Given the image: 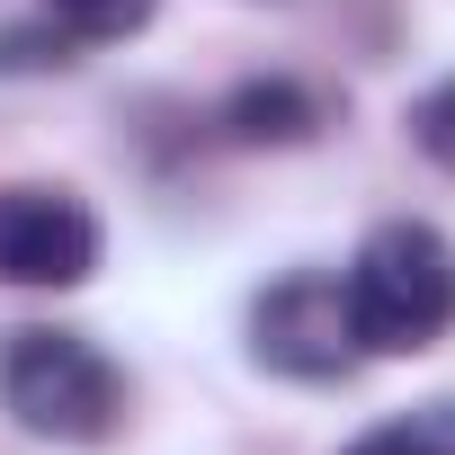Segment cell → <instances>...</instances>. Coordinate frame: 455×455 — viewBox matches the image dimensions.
<instances>
[{
    "label": "cell",
    "mask_w": 455,
    "mask_h": 455,
    "mask_svg": "<svg viewBox=\"0 0 455 455\" xmlns=\"http://www.w3.org/2000/svg\"><path fill=\"white\" fill-rule=\"evenodd\" d=\"M339 295H348L357 348L419 357L428 339L455 331V251H446V233H428V223H384V233H366V251L348 259Z\"/></svg>",
    "instance_id": "obj_1"
},
{
    "label": "cell",
    "mask_w": 455,
    "mask_h": 455,
    "mask_svg": "<svg viewBox=\"0 0 455 455\" xmlns=\"http://www.w3.org/2000/svg\"><path fill=\"white\" fill-rule=\"evenodd\" d=\"M0 402H10V419L28 437L99 446L125 419V375L81 331H19L10 348H0Z\"/></svg>",
    "instance_id": "obj_2"
},
{
    "label": "cell",
    "mask_w": 455,
    "mask_h": 455,
    "mask_svg": "<svg viewBox=\"0 0 455 455\" xmlns=\"http://www.w3.org/2000/svg\"><path fill=\"white\" fill-rule=\"evenodd\" d=\"M251 348H259V366H277L295 384L348 375L357 366V331H348L339 277H286V286H268L259 313H251Z\"/></svg>",
    "instance_id": "obj_3"
},
{
    "label": "cell",
    "mask_w": 455,
    "mask_h": 455,
    "mask_svg": "<svg viewBox=\"0 0 455 455\" xmlns=\"http://www.w3.org/2000/svg\"><path fill=\"white\" fill-rule=\"evenodd\" d=\"M99 268V214L63 188H0V277L10 286H81Z\"/></svg>",
    "instance_id": "obj_4"
},
{
    "label": "cell",
    "mask_w": 455,
    "mask_h": 455,
    "mask_svg": "<svg viewBox=\"0 0 455 455\" xmlns=\"http://www.w3.org/2000/svg\"><path fill=\"white\" fill-rule=\"evenodd\" d=\"M223 125H233L242 143H304V134L322 125V99L295 90V81H251V90H233Z\"/></svg>",
    "instance_id": "obj_5"
},
{
    "label": "cell",
    "mask_w": 455,
    "mask_h": 455,
    "mask_svg": "<svg viewBox=\"0 0 455 455\" xmlns=\"http://www.w3.org/2000/svg\"><path fill=\"white\" fill-rule=\"evenodd\" d=\"M152 10H161V0H45V19H54L63 36H81V45H116V36H134Z\"/></svg>",
    "instance_id": "obj_6"
},
{
    "label": "cell",
    "mask_w": 455,
    "mask_h": 455,
    "mask_svg": "<svg viewBox=\"0 0 455 455\" xmlns=\"http://www.w3.org/2000/svg\"><path fill=\"white\" fill-rule=\"evenodd\" d=\"M411 134H419V152H428V161H446V170H455V81H437V90L411 108Z\"/></svg>",
    "instance_id": "obj_7"
},
{
    "label": "cell",
    "mask_w": 455,
    "mask_h": 455,
    "mask_svg": "<svg viewBox=\"0 0 455 455\" xmlns=\"http://www.w3.org/2000/svg\"><path fill=\"white\" fill-rule=\"evenodd\" d=\"M402 428H411L419 455H455V402H428V411H411Z\"/></svg>",
    "instance_id": "obj_8"
},
{
    "label": "cell",
    "mask_w": 455,
    "mask_h": 455,
    "mask_svg": "<svg viewBox=\"0 0 455 455\" xmlns=\"http://www.w3.org/2000/svg\"><path fill=\"white\" fill-rule=\"evenodd\" d=\"M348 455H419V446H411V428H402V419H393V428H375V437H357V446H348Z\"/></svg>",
    "instance_id": "obj_9"
}]
</instances>
